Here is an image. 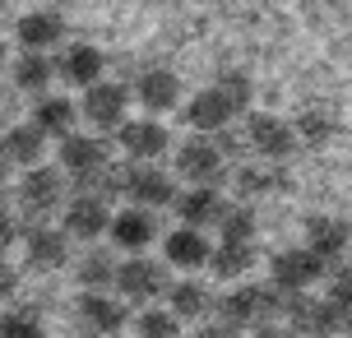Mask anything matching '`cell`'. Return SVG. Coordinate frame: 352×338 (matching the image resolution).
<instances>
[{"label": "cell", "mask_w": 352, "mask_h": 338, "mask_svg": "<svg viewBox=\"0 0 352 338\" xmlns=\"http://www.w3.org/2000/svg\"><path fill=\"white\" fill-rule=\"evenodd\" d=\"M135 329H140V338H181V320L172 311H144Z\"/></svg>", "instance_id": "obj_31"}, {"label": "cell", "mask_w": 352, "mask_h": 338, "mask_svg": "<svg viewBox=\"0 0 352 338\" xmlns=\"http://www.w3.org/2000/svg\"><path fill=\"white\" fill-rule=\"evenodd\" d=\"M0 338H47V324L37 311H5L0 315Z\"/></svg>", "instance_id": "obj_29"}, {"label": "cell", "mask_w": 352, "mask_h": 338, "mask_svg": "<svg viewBox=\"0 0 352 338\" xmlns=\"http://www.w3.org/2000/svg\"><path fill=\"white\" fill-rule=\"evenodd\" d=\"M23 255H28V269L37 273H52V269H65L70 260V236L60 227H47V223H33V227L23 232Z\"/></svg>", "instance_id": "obj_8"}, {"label": "cell", "mask_w": 352, "mask_h": 338, "mask_svg": "<svg viewBox=\"0 0 352 338\" xmlns=\"http://www.w3.org/2000/svg\"><path fill=\"white\" fill-rule=\"evenodd\" d=\"M283 315L297 324L301 334L316 338H348L352 334V306L343 302H311V297H283Z\"/></svg>", "instance_id": "obj_1"}, {"label": "cell", "mask_w": 352, "mask_h": 338, "mask_svg": "<svg viewBox=\"0 0 352 338\" xmlns=\"http://www.w3.org/2000/svg\"><path fill=\"white\" fill-rule=\"evenodd\" d=\"M352 246V227L343 223V218H324V214H316L311 223H306V250L316 255V260H338L343 250Z\"/></svg>", "instance_id": "obj_20"}, {"label": "cell", "mask_w": 352, "mask_h": 338, "mask_svg": "<svg viewBox=\"0 0 352 338\" xmlns=\"http://www.w3.org/2000/svg\"><path fill=\"white\" fill-rule=\"evenodd\" d=\"M14 287H19V269H10L5 260H0V302L14 297Z\"/></svg>", "instance_id": "obj_37"}, {"label": "cell", "mask_w": 352, "mask_h": 338, "mask_svg": "<svg viewBox=\"0 0 352 338\" xmlns=\"http://www.w3.org/2000/svg\"><path fill=\"white\" fill-rule=\"evenodd\" d=\"M278 177L269 172V167H241L236 172V190H246V195H264V190H274Z\"/></svg>", "instance_id": "obj_33"}, {"label": "cell", "mask_w": 352, "mask_h": 338, "mask_svg": "<svg viewBox=\"0 0 352 338\" xmlns=\"http://www.w3.org/2000/svg\"><path fill=\"white\" fill-rule=\"evenodd\" d=\"M42 148H47V139L37 135L33 125H14V130L0 139V158L5 162H23V167H37Z\"/></svg>", "instance_id": "obj_26"}, {"label": "cell", "mask_w": 352, "mask_h": 338, "mask_svg": "<svg viewBox=\"0 0 352 338\" xmlns=\"http://www.w3.org/2000/svg\"><path fill=\"white\" fill-rule=\"evenodd\" d=\"M107 158H111V148H107V139H98V135H70V139H60V167H65L70 177H79V185L102 177Z\"/></svg>", "instance_id": "obj_7"}, {"label": "cell", "mask_w": 352, "mask_h": 338, "mask_svg": "<svg viewBox=\"0 0 352 338\" xmlns=\"http://www.w3.org/2000/svg\"><path fill=\"white\" fill-rule=\"evenodd\" d=\"M255 260H260L255 241H223V246H218V250L209 255V269H213V278L232 283V278L250 273V269H255Z\"/></svg>", "instance_id": "obj_24"}, {"label": "cell", "mask_w": 352, "mask_h": 338, "mask_svg": "<svg viewBox=\"0 0 352 338\" xmlns=\"http://www.w3.org/2000/svg\"><path fill=\"white\" fill-rule=\"evenodd\" d=\"M74 278H79L84 292H107L116 283V260L107 250H84V260L74 264Z\"/></svg>", "instance_id": "obj_27"}, {"label": "cell", "mask_w": 352, "mask_h": 338, "mask_svg": "<svg viewBox=\"0 0 352 338\" xmlns=\"http://www.w3.org/2000/svg\"><path fill=\"white\" fill-rule=\"evenodd\" d=\"M121 287V297H130V302H148V297H158V292H167V269L158 264V260H148V255H130V260H116V283Z\"/></svg>", "instance_id": "obj_5"}, {"label": "cell", "mask_w": 352, "mask_h": 338, "mask_svg": "<svg viewBox=\"0 0 352 338\" xmlns=\"http://www.w3.org/2000/svg\"><path fill=\"white\" fill-rule=\"evenodd\" d=\"M324 260H316L311 250H278L274 260H269V278H274V292H283V297H301L306 287H316L320 278H324Z\"/></svg>", "instance_id": "obj_4"}, {"label": "cell", "mask_w": 352, "mask_h": 338, "mask_svg": "<svg viewBox=\"0 0 352 338\" xmlns=\"http://www.w3.org/2000/svg\"><path fill=\"white\" fill-rule=\"evenodd\" d=\"M74 116H79V107H74L70 98L42 93V98L33 102V130L42 135V139H70L74 135Z\"/></svg>", "instance_id": "obj_19"}, {"label": "cell", "mask_w": 352, "mask_h": 338, "mask_svg": "<svg viewBox=\"0 0 352 338\" xmlns=\"http://www.w3.org/2000/svg\"><path fill=\"white\" fill-rule=\"evenodd\" d=\"M176 177H186L190 185H218L223 177V153L209 139H190L176 148Z\"/></svg>", "instance_id": "obj_9"}, {"label": "cell", "mask_w": 352, "mask_h": 338, "mask_svg": "<svg viewBox=\"0 0 352 338\" xmlns=\"http://www.w3.org/2000/svg\"><path fill=\"white\" fill-rule=\"evenodd\" d=\"M278 311H283V292H274V287H232L228 297L218 302V324H228V329H246V324L260 329Z\"/></svg>", "instance_id": "obj_2"}, {"label": "cell", "mask_w": 352, "mask_h": 338, "mask_svg": "<svg viewBox=\"0 0 352 338\" xmlns=\"http://www.w3.org/2000/svg\"><path fill=\"white\" fill-rule=\"evenodd\" d=\"M5 177H10V162L0 158V195H5Z\"/></svg>", "instance_id": "obj_40"}, {"label": "cell", "mask_w": 352, "mask_h": 338, "mask_svg": "<svg viewBox=\"0 0 352 338\" xmlns=\"http://www.w3.org/2000/svg\"><path fill=\"white\" fill-rule=\"evenodd\" d=\"M111 227V209H107V199H98V195H79L65 204V236H79V241H98L102 232Z\"/></svg>", "instance_id": "obj_10"}, {"label": "cell", "mask_w": 352, "mask_h": 338, "mask_svg": "<svg viewBox=\"0 0 352 338\" xmlns=\"http://www.w3.org/2000/svg\"><path fill=\"white\" fill-rule=\"evenodd\" d=\"M52 74H56V60H52V56H42V52H23L14 60V84L23 93H47Z\"/></svg>", "instance_id": "obj_28"}, {"label": "cell", "mask_w": 352, "mask_h": 338, "mask_svg": "<svg viewBox=\"0 0 352 338\" xmlns=\"http://www.w3.org/2000/svg\"><path fill=\"white\" fill-rule=\"evenodd\" d=\"M130 311H125L121 297H107V292H84L79 297V324L88 334H121Z\"/></svg>", "instance_id": "obj_14"}, {"label": "cell", "mask_w": 352, "mask_h": 338, "mask_svg": "<svg viewBox=\"0 0 352 338\" xmlns=\"http://www.w3.org/2000/svg\"><path fill=\"white\" fill-rule=\"evenodd\" d=\"M348 250H352V246H348Z\"/></svg>", "instance_id": "obj_42"}, {"label": "cell", "mask_w": 352, "mask_h": 338, "mask_svg": "<svg viewBox=\"0 0 352 338\" xmlns=\"http://www.w3.org/2000/svg\"><path fill=\"white\" fill-rule=\"evenodd\" d=\"M329 302H343V306H352V269H334V278H329Z\"/></svg>", "instance_id": "obj_35"}, {"label": "cell", "mask_w": 352, "mask_h": 338, "mask_svg": "<svg viewBox=\"0 0 352 338\" xmlns=\"http://www.w3.org/2000/svg\"><path fill=\"white\" fill-rule=\"evenodd\" d=\"M246 144L260 153L264 162H283L297 153V130L283 121V116H264V111H255L246 121Z\"/></svg>", "instance_id": "obj_6"}, {"label": "cell", "mask_w": 352, "mask_h": 338, "mask_svg": "<svg viewBox=\"0 0 352 338\" xmlns=\"http://www.w3.org/2000/svg\"><path fill=\"white\" fill-rule=\"evenodd\" d=\"M60 199H65L60 172H52V167H28V172H23V181H19V204H23L28 214H52Z\"/></svg>", "instance_id": "obj_11"}, {"label": "cell", "mask_w": 352, "mask_h": 338, "mask_svg": "<svg viewBox=\"0 0 352 338\" xmlns=\"http://www.w3.org/2000/svg\"><path fill=\"white\" fill-rule=\"evenodd\" d=\"M121 148L135 162H158L162 153L172 148V135H167V125H158L153 116H144V121H125L121 125Z\"/></svg>", "instance_id": "obj_12"}, {"label": "cell", "mask_w": 352, "mask_h": 338, "mask_svg": "<svg viewBox=\"0 0 352 338\" xmlns=\"http://www.w3.org/2000/svg\"><path fill=\"white\" fill-rule=\"evenodd\" d=\"M167 264H176V269H204L209 264V255H213V246H209V236L204 232H195V227H176V232H167Z\"/></svg>", "instance_id": "obj_22"}, {"label": "cell", "mask_w": 352, "mask_h": 338, "mask_svg": "<svg viewBox=\"0 0 352 338\" xmlns=\"http://www.w3.org/2000/svg\"><path fill=\"white\" fill-rule=\"evenodd\" d=\"M213 89L223 93V98H228L232 102V111H241L250 102V79L241 70H232V74H223V79H218V84H213Z\"/></svg>", "instance_id": "obj_32"}, {"label": "cell", "mask_w": 352, "mask_h": 338, "mask_svg": "<svg viewBox=\"0 0 352 338\" xmlns=\"http://www.w3.org/2000/svg\"><path fill=\"white\" fill-rule=\"evenodd\" d=\"M0 65H5V42H0Z\"/></svg>", "instance_id": "obj_41"}, {"label": "cell", "mask_w": 352, "mask_h": 338, "mask_svg": "<svg viewBox=\"0 0 352 338\" xmlns=\"http://www.w3.org/2000/svg\"><path fill=\"white\" fill-rule=\"evenodd\" d=\"M292 130H297V144H301V139H306V144H324V139H329V116L311 111V116H301Z\"/></svg>", "instance_id": "obj_34"}, {"label": "cell", "mask_w": 352, "mask_h": 338, "mask_svg": "<svg viewBox=\"0 0 352 338\" xmlns=\"http://www.w3.org/2000/svg\"><path fill=\"white\" fill-rule=\"evenodd\" d=\"M102 70H107V56L93 47V42H74L65 47V56L56 60V74L74 84V89H93V84H102Z\"/></svg>", "instance_id": "obj_13"}, {"label": "cell", "mask_w": 352, "mask_h": 338, "mask_svg": "<svg viewBox=\"0 0 352 338\" xmlns=\"http://www.w3.org/2000/svg\"><path fill=\"white\" fill-rule=\"evenodd\" d=\"M60 37H65V14H60V10H28V14L19 19V42H23V52L47 56Z\"/></svg>", "instance_id": "obj_21"}, {"label": "cell", "mask_w": 352, "mask_h": 338, "mask_svg": "<svg viewBox=\"0 0 352 338\" xmlns=\"http://www.w3.org/2000/svg\"><path fill=\"white\" fill-rule=\"evenodd\" d=\"M116 185H121V195L130 199V209H144V214L176 199V181L167 177V172H158L153 162H140V167L116 172Z\"/></svg>", "instance_id": "obj_3"}, {"label": "cell", "mask_w": 352, "mask_h": 338, "mask_svg": "<svg viewBox=\"0 0 352 338\" xmlns=\"http://www.w3.org/2000/svg\"><path fill=\"white\" fill-rule=\"evenodd\" d=\"M218 227H223V241H255V214L246 204H228Z\"/></svg>", "instance_id": "obj_30"}, {"label": "cell", "mask_w": 352, "mask_h": 338, "mask_svg": "<svg viewBox=\"0 0 352 338\" xmlns=\"http://www.w3.org/2000/svg\"><path fill=\"white\" fill-rule=\"evenodd\" d=\"M107 236L116 241V250L140 255V250L153 246L158 223H153V214H144V209H121V214H111V227H107Z\"/></svg>", "instance_id": "obj_17"}, {"label": "cell", "mask_w": 352, "mask_h": 338, "mask_svg": "<svg viewBox=\"0 0 352 338\" xmlns=\"http://www.w3.org/2000/svg\"><path fill=\"white\" fill-rule=\"evenodd\" d=\"M167 297H172V311L176 320H199V315H209L213 311V297H209V287L204 283H195V278H181V283L167 287Z\"/></svg>", "instance_id": "obj_25"}, {"label": "cell", "mask_w": 352, "mask_h": 338, "mask_svg": "<svg viewBox=\"0 0 352 338\" xmlns=\"http://www.w3.org/2000/svg\"><path fill=\"white\" fill-rule=\"evenodd\" d=\"M125 107H130V89L125 84H93V89H84V116L98 130L125 125Z\"/></svg>", "instance_id": "obj_15"}, {"label": "cell", "mask_w": 352, "mask_h": 338, "mask_svg": "<svg viewBox=\"0 0 352 338\" xmlns=\"http://www.w3.org/2000/svg\"><path fill=\"white\" fill-rule=\"evenodd\" d=\"M250 338H292V329H287V324H260Z\"/></svg>", "instance_id": "obj_39"}, {"label": "cell", "mask_w": 352, "mask_h": 338, "mask_svg": "<svg viewBox=\"0 0 352 338\" xmlns=\"http://www.w3.org/2000/svg\"><path fill=\"white\" fill-rule=\"evenodd\" d=\"M14 241H19V223H14V214H10V209H0V255L14 246Z\"/></svg>", "instance_id": "obj_36"}, {"label": "cell", "mask_w": 352, "mask_h": 338, "mask_svg": "<svg viewBox=\"0 0 352 338\" xmlns=\"http://www.w3.org/2000/svg\"><path fill=\"white\" fill-rule=\"evenodd\" d=\"M195 338H236V329H228V324H199Z\"/></svg>", "instance_id": "obj_38"}, {"label": "cell", "mask_w": 352, "mask_h": 338, "mask_svg": "<svg viewBox=\"0 0 352 338\" xmlns=\"http://www.w3.org/2000/svg\"><path fill=\"white\" fill-rule=\"evenodd\" d=\"M176 214H181V227H209V223H218L223 218V209H228V199L218 195V185H190L186 195H176Z\"/></svg>", "instance_id": "obj_18"}, {"label": "cell", "mask_w": 352, "mask_h": 338, "mask_svg": "<svg viewBox=\"0 0 352 338\" xmlns=\"http://www.w3.org/2000/svg\"><path fill=\"white\" fill-rule=\"evenodd\" d=\"M135 98H140V107L158 121L162 111H172V107H181V79H176L172 70H144L140 74V84H135Z\"/></svg>", "instance_id": "obj_16"}, {"label": "cell", "mask_w": 352, "mask_h": 338, "mask_svg": "<svg viewBox=\"0 0 352 338\" xmlns=\"http://www.w3.org/2000/svg\"><path fill=\"white\" fill-rule=\"evenodd\" d=\"M232 116H236V111H232V102L218 89H204L186 102V125H190V130H223Z\"/></svg>", "instance_id": "obj_23"}]
</instances>
